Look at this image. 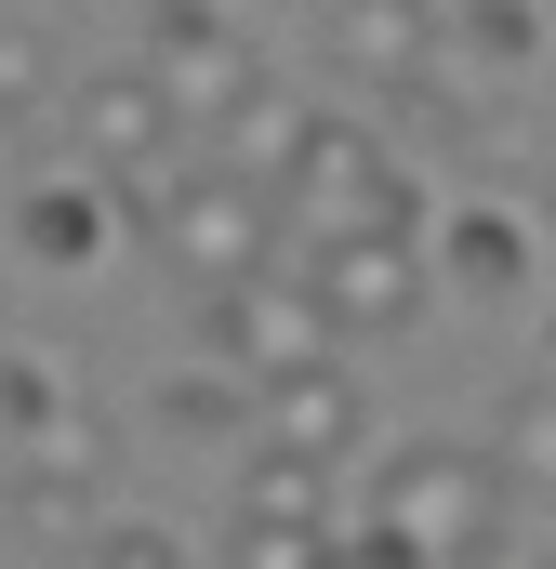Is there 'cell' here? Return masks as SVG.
Here are the masks:
<instances>
[{"mask_svg": "<svg viewBox=\"0 0 556 569\" xmlns=\"http://www.w3.org/2000/svg\"><path fill=\"white\" fill-rule=\"evenodd\" d=\"M358 530L398 543L411 569H464L490 530H504V477H490V450H464V437H411V450H385Z\"/></svg>", "mask_w": 556, "mask_h": 569, "instance_id": "1", "label": "cell"}, {"mask_svg": "<svg viewBox=\"0 0 556 569\" xmlns=\"http://www.w3.org/2000/svg\"><path fill=\"white\" fill-rule=\"evenodd\" d=\"M80 569H186V543L146 530V517H93V530H80Z\"/></svg>", "mask_w": 556, "mask_h": 569, "instance_id": "19", "label": "cell"}, {"mask_svg": "<svg viewBox=\"0 0 556 569\" xmlns=\"http://www.w3.org/2000/svg\"><path fill=\"white\" fill-rule=\"evenodd\" d=\"M437 13H450V0H318L331 67H345L358 93H398V107L437 80Z\"/></svg>", "mask_w": 556, "mask_h": 569, "instance_id": "8", "label": "cell"}, {"mask_svg": "<svg viewBox=\"0 0 556 569\" xmlns=\"http://www.w3.org/2000/svg\"><path fill=\"white\" fill-rule=\"evenodd\" d=\"M93 503H107V437H93V411H53L40 437H13V517L27 530H93Z\"/></svg>", "mask_w": 556, "mask_h": 569, "instance_id": "9", "label": "cell"}, {"mask_svg": "<svg viewBox=\"0 0 556 569\" xmlns=\"http://www.w3.org/2000/svg\"><path fill=\"white\" fill-rule=\"evenodd\" d=\"M464 569H556V543H530V530H490V543H477Z\"/></svg>", "mask_w": 556, "mask_h": 569, "instance_id": "22", "label": "cell"}, {"mask_svg": "<svg viewBox=\"0 0 556 569\" xmlns=\"http://www.w3.org/2000/svg\"><path fill=\"white\" fill-rule=\"evenodd\" d=\"M318 569H411V557H398V543H371V530H331V557H318Z\"/></svg>", "mask_w": 556, "mask_h": 569, "instance_id": "23", "label": "cell"}, {"mask_svg": "<svg viewBox=\"0 0 556 569\" xmlns=\"http://www.w3.org/2000/svg\"><path fill=\"white\" fill-rule=\"evenodd\" d=\"M133 226L159 239V266L172 279H199V291H239V279H266L278 266V199L266 186H239V172H172L159 199H133Z\"/></svg>", "mask_w": 556, "mask_h": 569, "instance_id": "3", "label": "cell"}, {"mask_svg": "<svg viewBox=\"0 0 556 569\" xmlns=\"http://www.w3.org/2000/svg\"><path fill=\"white\" fill-rule=\"evenodd\" d=\"M146 80L172 93V120H186V133H199V120L226 133V120L266 93V53H252L212 0H159V13H146Z\"/></svg>", "mask_w": 556, "mask_h": 569, "instance_id": "6", "label": "cell"}, {"mask_svg": "<svg viewBox=\"0 0 556 569\" xmlns=\"http://www.w3.org/2000/svg\"><path fill=\"white\" fill-rule=\"evenodd\" d=\"M159 425L172 437H239L252 425V385L239 371H186V385H159Z\"/></svg>", "mask_w": 556, "mask_h": 569, "instance_id": "17", "label": "cell"}, {"mask_svg": "<svg viewBox=\"0 0 556 569\" xmlns=\"http://www.w3.org/2000/svg\"><path fill=\"white\" fill-rule=\"evenodd\" d=\"M490 477H504V490H530V503H556V385H530V398L504 411V437H490Z\"/></svg>", "mask_w": 556, "mask_h": 569, "instance_id": "16", "label": "cell"}, {"mask_svg": "<svg viewBox=\"0 0 556 569\" xmlns=\"http://www.w3.org/2000/svg\"><path fill=\"white\" fill-rule=\"evenodd\" d=\"M252 425H266V450L345 463V450H358V425H371V398H358V371H345V358H318V371H291V385H266V398H252Z\"/></svg>", "mask_w": 556, "mask_h": 569, "instance_id": "10", "label": "cell"}, {"mask_svg": "<svg viewBox=\"0 0 556 569\" xmlns=\"http://www.w3.org/2000/svg\"><path fill=\"white\" fill-rule=\"evenodd\" d=\"M278 226L318 252V239H358V226H424V186L385 159L371 120H345V107H305V146H291V172H278Z\"/></svg>", "mask_w": 556, "mask_h": 569, "instance_id": "2", "label": "cell"}, {"mask_svg": "<svg viewBox=\"0 0 556 569\" xmlns=\"http://www.w3.org/2000/svg\"><path fill=\"white\" fill-rule=\"evenodd\" d=\"M291 146H305V107H278V93H252V107L226 120V146H212V172H239V186H266V199H278Z\"/></svg>", "mask_w": 556, "mask_h": 569, "instance_id": "15", "label": "cell"}, {"mask_svg": "<svg viewBox=\"0 0 556 569\" xmlns=\"http://www.w3.org/2000/svg\"><path fill=\"white\" fill-rule=\"evenodd\" d=\"M40 107H53V53H40V27H0V120L27 133Z\"/></svg>", "mask_w": 556, "mask_h": 569, "instance_id": "20", "label": "cell"}, {"mask_svg": "<svg viewBox=\"0 0 556 569\" xmlns=\"http://www.w3.org/2000/svg\"><path fill=\"white\" fill-rule=\"evenodd\" d=\"M437 53H464V67L517 80V67L544 53V13H530V0H450V13H437Z\"/></svg>", "mask_w": 556, "mask_h": 569, "instance_id": "13", "label": "cell"}, {"mask_svg": "<svg viewBox=\"0 0 556 569\" xmlns=\"http://www.w3.org/2000/svg\"><path fill=\"white\" fill-rule=\"evenodd\" d=\"M67 146H80V172H93L107 199H159V186L186 172V120H172V93H159L146 67L80 80V93H67Z\"/></svg>", "mask_w": 556, "mask_h": 569, "instance_id": "4", "label": "cell"}, {"mask_svg": "<svg viewBox=\"0 0 556 569\" xmlns=\"http://www.w3.org/2000/svg\"><path fill=\"white\" fill-rule=\"evenodd\" d=\"M305 291H318L331 331H424L437 318V252H424V226H358V239L305 252Z\"/></svg>", "mask_w": 556, "mask_h": 569, "instance_id": "5", "label": "cell"}, {"mask_svg": "<svg viewBox=\"0 0 556 569\" xmlns=\"http://www.w3.org/2000/svg\"><path fill=\"white\" fill-rule=\"evenodd\" d=\"M53 411H80V385H67L53 358H27V345H13V358H0V425H13V437H40Z\"/></svg>", "mask_w": 556, "mask_h": 569, "instance_id": "18", "label": "cell"}, {"mask_svg": "<svg viewBox=\"0 0 556 569\" xmlns=\"http://www.w3.org/2000/svg\"><path fill=\"white\" fill-rule=\"evenodd\" d=\"M345 331L318 318V291L305 279H239V291H212V371H239L252 398L266 385H291V371H318Z\"/></svg>", "mask_w": 556, "mask_h": 569, "instance_id": "7", "label": "cell"}, {"mask_svg": "<svg viewBox=\"0 0 556 569\" xmlns=\"http://www.w3.org/2000/svg\"><path fill=\"white\" fill-rule=\"evenodd\" d=\"M0 212H13V252H27V266H93L107 226H120V199H107L93 172H40V186H13Z\"/></svg>", "mask_w": 556, "mask_h": 569, "instance_id": "11", "label": "cell"}, {"mask_svg": "<svg viewBox=\"0 0 556 569\" xmlns=\"http://www.w3.org/2000/svg\"><path fill=\"white\" fill-rule=\"evenodd\" d=\"M424 252H437V291L450 279L464 291H530V226H517V212H450Z\"/></svg>", "mask_w": 556, "mask_h": 569, "instance_id": "12", "label": "cell"}, {"mask_svg": "<svg viewBox=\"0 0 556 569\" xmlns=\"http://www.w3.org/2000/svg\"><path fill=\"white\" fill-rule=\"evenodd\" d=\"M239 517H252V530H331V463H305V450H252Z\"/></svg>", "mask_w": 556, "mask_h": 569, "instance_id": "14", "label": "cell"}, {"mask_svg": "<svg viewBox=\"0 0 556 569\" xmlns=\"http://www.w3.org/2000/svg\"><path fill=\"white\" fill-rule=\"evenodd\" d=\"M544 385H556V331H544Z\"/></svg>", "mask_w": 556, "mask_h": 569, "instance_id": "24", "label": "cell"}, {"mask_svg": "<svg viewBox=\"0 0 556 569\" xmlns=\"http://www.w3.org/2000/svg\"><path fill=\"white\" fill-rule=\"evenodd\" d=\"M331 557V530H252L239 517V569H318Z\"/></svg>", "mask_w": 556, "mask_h": 569, "instance_id": "21", "label": "cell"}]
</instances>
